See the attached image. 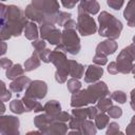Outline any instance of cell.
<instances>
[{
	"mask_svg": "<svg viewBox=\"0 0 135 135\" xmlns=\"http://www.w3.org/2000/svg\"><path fill=\"white\" fill-rule=\"evenodd\" d=\"M27 24L25 14L16 5L1 4V40L19 36Z\"/></svg>",
	"mask_w": 135,
	"mask_h": 135,
	"instance_id": "obj_1",
	"label": "cell"
},
{
	"mask_svg": "<svg viewBox=\"0 0 135 135\" xmlns=\"http://www.w3.org/2000/svg\"><path fill=\"white\" fill-rule=\"evenodd\" d=\"M59 12V2L57 0H32L24 11L27 19L37 22H52L55 24V18Z\"/></svg>",
	"mask_w": 135,
	"mask_h": 135,
	"instance_id": "obj_2",
	"label": "cell"
},
{
	"mask_svg": "<svg viewBox=\"0 0 135 135\" xmlns=\"http://www.w3.org/2000/svg\"><path fill=\"white\" fill-rule=\"evenodd\" d=\"M98 33L100 36L112 40H115L120 36L122 31V23L117 18H115V16L103 11L98 16Z\"/></svg>",
	"mask_w": 135,
	"mask_h": 135,
	"instance_id": "obj_3",
	"label": "cell"
},
{
	"mask_svg": "<svg viewBox=\"0 0 135 135\" xmlns=\"http://www.w3.org/2000/svg\"><path fill=\"white\" fill-rule=\"evenodd\" d=\"M66 54L61 51L54 50L50 54V61L56 66L55 79L59 83H63L66 81L69 76V60L66 59Z\"/></svg>",
	"mask_w": 135,
	"mask_h": 135,
	"instance_id": "obj_4",
	"label": "cell"
},
{
	"mask_svg": "<svg viewBox=\"0 0 135 135\" xmlns=\"http://www.w3.org/2000/svg\"><path fill=\"white\" fill-rule=\"evenodd\" d=\"M134 59H135V43H132L127 47H124L116 58L118 72L122 74L131 73Z\"/></svg>",
	"mask_w": 135,
	"mask_h": 135,
	"instance_id": "obj_5",
	"label": "cell"
},
{
	"mask_svg": "<svg viewBox=\"0 0 135 135\" xmlns=\"http://www.w3.org/2000/svg\"><path fill=\"white\" fill-rule=\"evenodd\" d=\"M61 42L71 55H77L81 49L80 39L76 33V28H63Z\"/></svg>",
	"mask_w": 135,
	"mask_h": 135,
	"instance_id": "obj_6",
	"label": "cell"
},
{
	"mask_svg": "<svg viewBox=\"0 0 135 135\" xmlns=\"http://www.w3.org/2000/svg\"><path fill=\"white\" fill-rule=\"evenodd\" d=\"M77 31L81 36H90L97 32V25L91 15L86 13H78Z\"/></svg>",
	"mask_w": 135,
	"mask_h": 135,
	"instance_id": "obj_7",
	"label": "cell"
},
{
	"mask_svg": "<svg viewBox=\"0 0 135 135\" xmlns=\"http://www.w3.org/2000/svg\"><path fill=\"white\" fill-rule=\"evenodd\" d=\"M40 36L42 39L46 40L50 44L58 45L61 42L62 32L55 26L52 22H44L40 26Z\"/></svg>",
	"mask_w": 135,
	"mask_h": 135,
	"instance_id": "obj_8",
	"label": "cell"
},
{
	"mask_svg": "<svg viewBox=\"0 0 135 135\" xmlns=\"http://www.w3.org/2000/svg\"><path fill=\"white\" fill-rule=\"evenodd\" d=\"M86 92H88V95L90 97L92 104L96 103L98 100L109 95V89L105 82L103 81H97V82H94L93 84H90L86 88Z\"/></svg>",
	"mask_w": 135,
	"mask_h": 135,
	"instance_id": "obj_9",
	"label": "cell"
},
{
	"mask_svg": "<svg viewBox=\"0 0 135 135\" xmlns=\"http://www.w3.org/2000/svg\"><path fill=\"white\" fill-rule=\"evenodd\" d=\"M47 93V85L42 80H34L30 83L27 89L25 90V95L27 97L40 100L46 96Z\"/></svg>",
	"mask_w": 135,
	"mask_h": 135,
	"instance_id": "obj_10",
	"label": "cell"
},
{
	"mask_svg": "<svg viewBox=\"0 0 135 135\" xmlns=\"http://www.w3.org/2000/svg\"><path fill=\"white\" fill-rule=\"evenodd\" d=\"M19 119L15 116L0 117V132L1 134H19Z\"/></svg>",
	"mask_w": 135,
	"mask_h": 135,
	"instance_id": "obj_11",
	"label": "cell"
},
{
	"mask_svg": "<svg viewBox=\"0 0 135 135\" xmlns=\"http://www.w3.org/2000/svg\"><path fill=\"white\" fill-rule=\"evenodd\" d=\"M103 74V70L101 65L98 64H90L86 68V71L84 73V81L86 83H94L97 82Z\"/></svg>",
	"mask_w": 135,
	"mask_h": 135,
	"instance_id": "obj_12",
	"label": "cell"
},
{
	"mask_svg": "<svg viewBox=\"0 0 135 135\" xmlns=\"http://www.w3.org/2000/svg\"><path fill=\"white\" fill-rule=\"evenodd\" d=\"M99 3L96 0H82L78 4V13H86L89 15H96L99 12Z\"/></svg>",
	"mask_w": 135,
	"mask_h": 135,
	"instance_id": "obj_13",
	"label": "cell"
},
{
	"mask_svg": "<svg viewBox=\"0 0 135 135\" xmlns=\"http://www.w3.org/2000/svg\"><path fill=\"white\" fill-rule=\"evenodd\" d=\"M31 82H32V80L28 77L22 75L12 81V83L9 84V90L14 93L19 94V93L23 92L24 90H26Z\"/></svg>",
	"mask_w": 135,
	"mask_h": 135,
	"instance_id": "obj_14",
	"label": "cell"
},
{
	"mask_svg": "<svg viewBox=\"0 0 135 135\" xmlns=\"http://www.w3.org/2000/svg\"><path fill=\"white\" fill-rule=\"evenodd\" d=\"M68 129H69V126L65 122L57 121V122L50 123L47 127L43 128L40 132L43 134H65L68 133Z\"/></svg>",
	"mask_w": 135,
	"mask_h": 135,
	"instance_id": "obj_15",
	"label": "cell"
},
{
	"mask_svg": "<svg viewBox=\"0 0 135 135\" xmlns=\"http://www.w3.org/2000/svg\"><path fill=\"white\" fill-rule=\"evenodd\" d=\"M116 50H117V43L112 39H107L104 41H101L96 46V53H100L105 56L114 54Z\"/></svg>",
	"mask_w": 135,
	"mask_h": 135,
	"instance_id": "obj_16",
	"label": "cell"
},
{
	"mask_svg": "<svg viewBox=\"0 0 135 135\" xmlns=\"http://www.w3.org/2000/svg\"><path fill=\"white\" fill-rule=\"evenodd\" d=\"M69 75L73 78L80 79L84 75V65L75 60H69Z\"/></svg>",
	"mask_w": 135,
	"mask_h": 135,
	"instance_id": "obj_17",
	"label": "cell"
},
{
	"mask_svg": "<svg viewBox=\"0 0 135 135\" xmlns=\"http://www.w3.org/2000/svg\"><path fill=\"white\" fill-rule=\"evenodd\" d=\"M123 17L131 27H135V0H130L123 12Z\"/></svg>",
	"mask_w": 135,
	"mask_h": 135,
	"instance_id": "obj_18",
	"label": "cell"
},
{
	"mask_svg": "<svg viewBox=\"0 0 135 135\" xmlns=\"http://www.w3.org/2000/svg\"><path fill=\"white\" fill-rule=\"evenodd\" d=\"M21 100H22V102H23V104L25 107L26 112H31V111H34V112H42V111H44L43 105L37 99H34V98L24 96Z\"/></svg>",
	"mask_w": 135,
	"mask_h": 135,
	"instance_id": "obj_19",
	"label": "cell"
},
{
	"mask_svg": "<svg viewBox=\"0 0 135 135\" xmlns=\"http://www.w3.org/2000/svg\"><path fill=\"white\" fill-rule=\"evenodd\" d=\"M23 33H24V36H25L28 40L34 41V40L38 39L39 33H38V27H37L36 22H34V21L27 22V24H26L25 27H24Z\"/></svg>",
	"mask_w": 135,
	"mask_h": 135,
	"instance_id": "obj_20",
	"label": "cell"
},
{
	"mask_svg": "<svg viewBox=\"0 0 135 135\" xmlns=\"http://www.w3.org/2000/svg\"><path fill=\"white\" fill-rule=\"evenodd\" d=\"M40 57H39V54H38V52H34L33 54H32V56L28 58V59H26L25 60V62H24V70H25V72H31V71H33V70H36L37 68H39V65H40Z\"/></svg>",
	"mask_w": 135,
	"mask_h": 135,
	"instance_id": "obj_21",
	"label": "cell"
},
{
	"mask_svg": "<svg viewBox=\"0 0 135 135\" xmlns=\"http://www.w3.org/2000/svg\"><path fill=\"white\" fill-rule=\"evenodd\" d=\"M24 71H25V70L21 66V64H19V63L13 64L11 68H8V69L6 70V78L14 80V79H16V78L22 76L23 73H24Z\"/></svg>",
	"mask_w": 135,
	"mask_h": 135,
	"instance_id": "obj_22",
	"label": "cell"
},
{
	"mask_svg": "<svg viewBox=\"0 0 135 135\" xmlns=\"http://www.w3.org/2000/svg\"><path fill=\"white\" fill-rule=\"evenodd\" d=\"M44 112L50 115H56L61 112V105L57 100H49L43 105Z\"/></svg>",
	"mask_w": 135,
	"mask_h": 135,
	"instance_id": "obj_23",
	"label": "cell"
},
{
	"mask_svg": "<svg viewBox=\"0 0 135 135\" xmlns=\"http://www.w3.org/2000/svg\"><path fill=\"white\" fill-rule=\"evenodd\" d=\"M79 132L80 134H96L97 132V128H96V124L92 121V120H83L80 128H79Z\"/></svg>",
	"mask_w": 135,
	"mask_h": 135,
	"instance_id": "obj_24",
	"label": "cell"
},
{
	"mask_svg": "<svg viewBox=\"0 0 135 135\" xmlns=\"http://www.w3.org/2000/svg\"><path fill=\"white\" fill-rule=\"evenodd\" d=\"M109 122H110V116L104 114V112L98 113L97 116L95 117V124L98 130H102L105 127H108Z\"/></svg>",
	"mask_w": 135,
	"mask_h": 135,
	"instance_id": "obj_25",
	"label": "cell"
},
{
	"mask_svg": "<svg viewBox=\"0 0 135 135\" xmlns=\"http://www.w3.org/2000/svg\"><path fill=\"white\" fill-rule=\"evenodd\" d=\"M9 109L13 113L15 114H23L26 110H25V107L22 102V100H19V99H14L11 101L9 103Z\"/></svg>",
	"mask_w": 135,
	"mask_h": 135,
	"instance_id": "obj_26",
	"label": "cell"
},
{
	"mask_svg": "<svg viewBox=\"0 0 135 135\" xmlns=\"http://www.w3.org/2000/svg\"><path fill=\"white\" fill-rule=\"evenodd\" d=\"M113 105V101H112V98H109L108 96L104 97V98H101L100 100L97 101V109L98 111L100 112H108V110Z\"/></svg>",
	"mask_w": 135,
	"mask_h": 135,
	"instance_id": "obj_27",
	"label": "cell"
},
{
	"mask_svg": "<svg viewBox=\"0 0 135 135\" xmlns=\"http://www.w3.org/2000/svg\"><path fill=\"white\" fill-rule=\"evenodd\" d=\"M72 116L79 119V120H84L86 118H89V110L88 108H74V110L72 111Z\"/></svg>",
	"mask_w": 135,
	"mask_h": 135,
	"instance_id": "obj_28",
	"label": "cell"
},
{
	"mask_svg": "<svg viewBox=\"0 0 135 135\" xmlns=\"http://www.w3.org/2000/svg\"><path fill=\"white\" fill-rule=\"evenodd\" d=\"M71 17H72V15H71L70 13L59 11V12L57 13V15H56V18H55V24H57V25H62V26H63L64 23H65L68 20L71 19Z\"/></svg>",
	"mask_w": 135,
	"mask_h": 135,
	"instance_id": "obj_29",
	"label": "cell"
},
{
	"mask_svg": "<svg viewBox=\"0 0 135 135\" xmlns=\"http://www.w3.org/2000/svg\"><path fill=\"white\" fill-rule=\"evenodd\" d=\"M66 86H68V90L73 94V93H76L79 90H81V82L77 78H73L72 77L71 79L68 80Z\"/></svg>",
	"mask_w": 135,
	"mask_h": 135,
	"instance_id": "obj_30",
	"label": "cell"
},
{
	"mask_svg": "<svg viewBox=\"0 0 135 135\" xmlns=\"http://www.w3.org/2000/svg\"><path fill=\"white\" fill-rule=\"evenodd\" d=\"M111 98L114 101H117L118 103H124L127 101V95L123 91H114L111 94Z\"/></svg>",
	"mask_w": 135,
	"mask_h": 135,
	"instance_id": "obj_31",
	"label": "cell"
},
{
	"mask_svg": "<svg viewBox=\"0 0 135 135\" xmlns=\"http://www.w3.org/2000/svg\"><path fill=\"white\" fill-rule=\"evenodd\" d=\"M32 46L34 47V50L36 51V52H41V51H43V50H45L46 49V42H45V40L44 39H36V40H34L33 42H32Z\"/></svg>",
	"mask_w": 135,
	"mask_h": 135,
	"instance_id": "obj_32",
	"label": "cell"
},
{
	"mask_svg": "<svg viewBox=\"0 0 135 135\" xmlns=\"http://www.w3.org/2000/svg\"><path fill=\"white\" fill-rule=\"evenodd\" d=\"M108 115L111 117V118H119L121 115H122V110L117 107V105H112L109 110H108Z\"/></svg>",
	"mask_w": 135,
	"mask_h": 135,
	"instance_id": "obj_33",
	"label": "cell"
},
{
	"mask_svg": "<svg viewBox=\"0 0 135 135\" xmlns=\"http://www.w3.org/2000/svg\"><path fill=\"white\" fill-rule=\"evenodd\" d=\"M93 62H94L95 64H98V65H101V66H102V65L107 64V62H108V58H107V56L103 55V54L96 53L95 56L93 57Z\"/></svg>",
	"mask_w": 135,
	"mask_h": 135,
	"instance_id": "obj_34",
	"label": "cell"
},
{
	"mask_svg": "<svg viewBox=\"0 0 135 135\" xmlns=\"http://www.w3.org/2000/svg\"><path fill=\"white\" fill-rule=\"evenodd\" d=\"M123 3H124V0H107V4L115 11H119L122 7Z\"/></svg>",
	"mask_w": 135,
	"mask_h": 135,
	"instance_id": "obj_35",
	"label": "cell"
},
{
	"mask_svg": "<svg viewBox=\"0 0 135 135\" xmlns=\"http://www.w3.org/2000/svg\"><path fill=\"white\" fill-rule=\"evenodd\" d=\"M121 133L119 130V124L116 122H109L108 124V130H107V135H112V134H117Z\"/></svg>",
	"mask_w": 135,
	"mask_h": 135,
	"instance_id": "obj_36",
	"label": "cell"
},
{
	"mask_svg": "<svg viewBox=\"0 0 135 135\" xmlns=\"http://www.w3.org/2000/svg\"><path fill=\"white\" fill-rule=\"evenodd\" d=\"M1 86H2V91H1V101L5 102V101H8L12 97V93L6 90L5 88V83L3 81H1Z\"/></svg>",
	"mask_w": 135,
	"mask_h": 135,
	"instance_id": "obj_37",
	"label": "cell"
},
{
	"mask_svg": "<svg viewBox=\"0 0 135 135\" xmlns=\"http://www.w3.org/2000/svg\"><path fill=\"white\" fill-rule=\"evenodd\" d=\"M51 50H49V49H45V50H43V51H41V52H39L38 54H39V57H40V59L43 61V62H45V63H49V62H51L50 61V54H51Z\"/></svg>",
	"mask_w": 135,
	"mask_h": 135,
	"instance_id": "obj_38",
	"label": "cell"
},
{
	"mask_svg": "<svg viewBox=\"0 0 135 135\" xmlns=\"http://www.w3.org/2000/svg\"><path fill=\"white\" fill-rule=\"evenodd\" d=\"M61 4L63 5V7L65 8H73L77 3H79L82 0H60Z\"/></svg>",
	"mask_w": 135,
	"mask_h": 135,
	"instance_id": "obj_39",
	"label": "cell"
},
{
	"mask_svg": "<svg viewBox=\"0 0 135 135\" xmlns=\"http://www.w3.org/2000/svg\"><path fill=\"white\" fill-rule=\"evenodd\" d=\"M126 133L127 134H135V115L132 117L130 123L128 124V127L126 129Z\"/></svg>",
	"mask_w": 135,
	"mask_h": 135,
	"instance_id": "obj_40",
	"label": "cell"
},
{
	"mask_svg": "<svg viewBox=\"0 0 135 135\" xmlns=\"http://www.w3.org/2000/svg\"><path fill=\"white\" fill-rule=\"evenodd\" d=\"M108 72L112 75H116L118 74V69H117V64H116V61H113V62H110V64L108 65Z\"/></svg>",
	"mask_w": 135,
	"mask_h": 135,
	"instance_id": "obj_41",
	"label": "cell"
},
{
	"mask_svg": "<svg viewBox=\"0 0 135 135\" xmlns=\"http://www.w3.org/2000/svg\"><path fill=\"white\" fill-rule=\"evenodd\" d=\"M89 119H95V117L98 114V109L97 107H89Z\"/></svg>",
	"mask_w": 135,
	"mask_h": 135,
	"instance_id": "obj_42",
	"label": "cell"
},
{
	"mask_svg": "<svg viewBox=\"0 0 135 135\" xmlns=\"http://www.w3.org/2000/svg\"><path fill=\"white\" fill-rule=\"evenodd\" d=\"M13 65L12 60L7 59V58H1V68L4 70H7L8 68H11Z\"/></svg>",
	"mask_w": 135,
	"mask_h": 135,
	"instance_id": "obj_43",
	"label": "cell"
},
{
	"mask_svg": "<svg viewBox=\"0 0 135 135\" xmlns=\"http://www.w3.org/2000/svg\"><path fill=\"white\" fill-rule=\"evenodd\" d=\"M131 108L135 111V89H133L131 91V101H130Z\"/></svg>",
	"mask_w": 135,
	"mask_h": 135,
	"instance_id": "obj_44",
	"label": "cell"
},
{
	"mask_svg": "<svg viewBox=\"0 0 135 135\" xmlns=\"http://www.w3.org/2000/svg\"><path fill=\"white\" fill-rule=\"evenodd\" d=\"M6 52V44L5 41H2V51H1V55H4Z\"/></svg>",
	"mask_w": 135,
	"mask_h": 135,
	"instance_id": "obj_45",
	"label": "cell"
},
{
	"mask_svg": "<svg viewBox=\"0 0 135 135\" xmlns=\"http://www.w3.org/2000/svg\"><path fill=\"white\" fill-rule=\"evenodd\" d=\"M1 109H2V110H1V113L3 114V113H4V111H5V108H4V104H3V101H2V107H1Z\"/></svg>",
	"mask_w": 135,
	"mask_h": 135,
	"instance_id": "obj_46",
	"label": "cell"
},
{
	"mask_svg": "<svg viewBox=\"0 0 135 135\" xmlns=\"http://www.w3.org/2000/svg\"><path fill=\"white\" fill-rule=\"evenodd\" d=\"M133 43H135V35L133 36Z\"/></svg>",
	"mask_w": 135,
	"mask_h": 135,
	"instance_id": "obj_47",
	"label": "cell"
},
{
	"mask_svg": "<svg viewBox=\"0 0 135 135\" xmlns=\"http://www.w3.org/2000/svg\"><path fill=\"white\" fill-rule=\"evenodd\" d=\"M133 75H134V79H135V73H133Z\"/></svg>",
	"mask_w": 135,
	"mask_h": 135,
	"instance_id": "obj_48",
	"label": "cell"
},
{
	"mask_svg": "<svg viewBox=\"0 0 135 135\" xmlns=\"http://www.w3.org/2000/svg\"><path fill=\"white\" fill-rule=\"evenodd\" d=\"M2 1H5V0H2Z\"/></svg>",
	"mask_w": 135,
	"mask_h": 135,
	"instance_id": "obj_49",
	"label": "cell"
}]
</instances>
